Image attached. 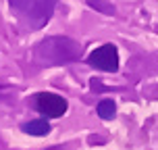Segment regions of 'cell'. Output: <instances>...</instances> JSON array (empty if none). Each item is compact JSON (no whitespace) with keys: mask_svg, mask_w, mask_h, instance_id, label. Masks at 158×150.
I'll return each instance as SVG.
<instances>
[{"mask_svg":"<svg viewBox=\"0 0 158 150\" xmlns=\"http://www.w3.org/2000/svg\"><path fill=\"white\" fill-rule=\"evenodd\" d=\"M0 88H2V86H0Z\"/></svg>","mask_w":158,"mask_h":150,"instance_id":"30bf717a","label":"cell"},{"mask_svg":"<svg viewBox=\"0 0 158 150\" xmlns=\"http://www.w3.org/2000/svg\"><path fill=\"white\" fill-rule=\"evenodd\" d=\"M79 56H81V46L75 40L64 36H50L33 48V61L42 67L69 65L79 61Z\"/></svg>","mask_w":158,"mask_h":150,"instance_id":"6da1fadb","label":"cell"},{"mask_svg":"<svg viewBox=\"0 0 158 150\" xmlns=\"http://www.w3.org/2000/svg\"><path fill=\"white\" fill-rule=\"evenodd\" d=\"M35 2H38V0H8L10 8H15L19 15H29L31 8L35 6Z\"/></svg>","mask_w":158,"mask_h":150,"instance_id":"52a82bcc","label":"cell"},{"mask_svg":"<svg viewBox=\"0 0 158 150\" xmlns=\"http://www.w3.org/2000/svg\"><path fill=\"white\" fill-rule=\"evenodd\" d=\"M58 150H63V148H58Z\"/></svg>","mask_w":158,"mask_h":150,"instance_id":"9c48e42d","label":"cell"},{"mask_svg":"<svg viewBox=\"0 0 158 150\" xmlns=\"http://www.w3.org/2000/svg\"><path fill=\"white\" fill-rule=\"evenodd\" d=\"M96 113H98V117L104 119V121H110V119L117 117V104L112 102L110 98H104V100H100L98 102V106H96Z\"/></svg>","mask_w":158,"mask_h":150,"instance_id":"8992f818","label":"cell"},{"mask_svg":"<svg viewBox=\"0 0 158 150\" xmlns=\"http://www.w3.org/2000/svg\"><path fill=\"white\" fill-rule=\"evenodd\" d=\"M56 2H58V0H38V2H35V6L31 8V13L27 15V21L31 25V29H40V27H44V25L50 21Z\"/></svg>","mask_w":158,"mask_h":150,"instance_id":"277c9868","label":"cell"},{"mask_svg":"<svg viewBox=\"0 0 158 150\" xmlns=\"http://www.w3.org/2000/svg\"><path fill=\"white\" fill-rule=\"evenodd\" d=\"M35 109H38V113H42L46 119H58V117H63L64 113H67L69 102L58 94L40 92V94L35 96Z\"/></svg>","mask_w":158,"mask_h":150,"instance_id":"3957f363","label":"cell"},{"mask_svg":"<svg viewBox=\"0 0 158 150\" xmlns=\"http://www.w3.org/2000/svg\"><path fill=\"white\" fill-rule=\"evenodd\" d=\"M85 2L92 8H96V11L104 13V15H114V13H117V11H114V6H112L108 0H85Z\"/></svg>","mask_w":158,"mask_h":150,"instance_id":"ba28073f","label":"cell"},{"mask_svg":"<svg viewBox=\"0 0 158 150\" xmlns=\"http://www.w3.org/2000/svg\"><path fill=\"white\" fill-rule=\"evenodd\" d=\"M87 65L100 69L106 73H117L118 71V48L114 44H102L96 50L89 52L87 56Z\"/></svg>","mask_w":158,"mask_h":150,"instance_id":"7a4b0ae2","label":"cell"},{"mask_svg":"<svg viewBox=\"0 0 158 150\" xmlns=\"http://www.w3.org/2000/svg\"><path fill=\"white\" fill-rule=\"evenodd\" d=\"M50 123H48V119H33L29 123H23L21 125V131L27 135H35V138H42V135H48L50 134Z\"/></svg>","mask_w":158,"mask_h":150,"instance_id":"5b68a950","label":"cell"}]
</instances>
